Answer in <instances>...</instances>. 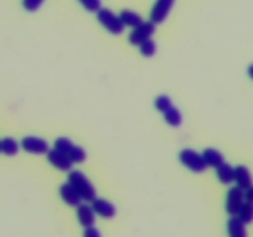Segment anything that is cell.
<instances>
[{"label":"cell","instance_id":"7a4b0ae2","mask_svg":"<svg viewBox=\"0 0 253 237\" xmlns=\"http://www.w3.org/2000/svg\"><path fill=\"white\" fill-rule=\"evenodd\" d=\"M54 148H57L61 152H63L64 155L68 156V158L73 163H82L86 158L85 151L81 146L73 145L67 137L57 138L54 141Z\"/></svg>","mask_w":253,"mask_h":237},{"label":"cell","instance_id":"ba28073f","mask_svg":"<svg viewBox=\"0 0 253 237\" xmlns=\"http://www.w3.org/2000/svg\"><path fill=\"white\" fill-rule=\"evenodd\" d=\"M244 202V190L239 187L230 188L226 195V211L230 215H237L240 207Z\"/></svg>","mask_w":253,"mask_h":237},{"label":"cell","instance_id":"5bb4252c","mask_svg":"<svg viewBox=\"0 0 253 237\" xmlns=\"http://www.w3.org/2000/svg\"><path fill=\"white\" fill-rule=\"evenodd\" d=\"M227 232L230 237H246V224L236 215H231L227 221Z\"/></svg>","mask_w":253,"mask_h":237},{"label":"cell","instance_id":"52a82bcc","mask_svg":"<svg viewBox=\"0 0 253 237\" xmlns=\"http://www.w3.org/2000/svg\"><path fill=\"white\" fill-rule=\"evenodd\" d=\"M21 147L24 148V151L32 155H44L49 150V146L46 141L35 136H27L22 138Z\"/></svg>","mask_w":253,"mask_h":237},{"label":"cell","instance_id":"cb8c5ba5","mask_svg":"<svg viewBox=\"0 0 253 237\" xmlns=\"http://www.w3.org/2000/svg\"><path fill=\"white\" fill-rule=\"evenodd\" d=\"M43 1L44 0H22V6H24L25 10L32 12L40 9V6H41Z\"/></svg>","mask_w":253,"mask_h":237},{"label":"cell","instance_id":"9c48e42d","mask_svg":"<svg viewBox=\"0 0 253 237\" xmlns=\"http://www.w3.org/2000/svg\"><path fill=\"white\" fill-rule=\"evenodd\" d=\"M47 159H48V162L54 168H57L59 170H63V172L71 170L72 167H73V162L69 159L68 156L64 155L63 152H61L57 148L47 151Z\"/></svg>","mask_w":253,"mask_h":237},{"label":"cell","instance_id":"d6986e66","mask_svg":"<svg viewBox=\"0 0 253 237\" xmlns=\"http://www.w3.org/2000/svg\"><path fill=\"white\" fill-rule=\"evenodd\" d=\"M0 147H1V152L6 156H15L19 152V143L11 137H6L0 141Z\"/></svg>","mask_w":253,"mask_h":237},{"label":"cell","instance_id":"3957f363","mask_svg":"<svg viewBox=\"0 0 253 237\" xmlns=\"http://www.w3.org/2000/svg\"><path fill=\"white\" fill-rule=\"evenodd\" d=\"M96 19L98 21L113 35H120L124 31V24L121 22L120 17L114 14L109 9L100 7L96 11Z\"/></svg>","mask_w":253,"mask_h":237},{"label":"cell","instance_id":"277c9868","mask_svg":"<svg viewBox=\"0 0 253 237\" xmlns=\"http://www.w3.org/2000/svg\"><path fill=\"white\" fill-rule=\"evenodd\" d=\"M179 160L183 165L194 173H202L207 169V163L203 159V156L193 150H183L179 153Z\"/></svg>","mask_w":253,"mask_h":237},{"label":"cell","instance_id":"44dd1931","mask_svg":"<svg viewBox=\"0 0 253 237\" xmlns=\"http://www.w3.org/2000/svg\"><path fill=\"white\" fill-rule=\"evenodd\" d=\"M140 52L142 56L145 57H152L156 53V43L151 39L146 40V41L141 42L140 44Z\"/></svg>","mask_w":253,"mask_h":237},{"label":"cell","instance_id":"e0dca14e","mask_svg":"<svg viewBox=\"0 0 253 237\" xmlns=\"http://www.w3.org/2000/svg\"><path fill=\"white\" fill-rule=\"evenodd\" d=\"M121 22L124 24V26L128 27H136L137 25H140L142 22V17L137 14V12H133L131 10H123L121 14L119 15Z\"/></svg>","mask_w":253,"mask_h":237},{"label":"cell","instance_id":"7402d4cb","mask_svg":"<svg viewBox=\"0 0 253 237\" xmlns=\"http://www.w3.org/2000/svg\"><path fill=\"white\" fill-rule=\"evenodd\" d=\"M155 105H156V108H157L158 111H161V113H165L168 108H170V106H172V101H170L169 96L160 95L157 99H156Z\"/></svg>","mask_w":253,"mask_h":237},{"label":"cell","instance_id":"7c38bea8","mask_svg":"<svg viewBox=\"0 0 253 237\" xmlns=\"http://www.w3.org/2000/svg\"><path fill=\"white\" fill-rule=\"evenodd\" d=\"M59 194H61L62 200L66 204L71 205V206L77 207L82 202V198L79 197L78 193L74 190V188L69 183H63L61 185V188H59Z\"/></svg>","mask_w":253,"mask_h":237},{"label":"cell","instance_id":"8992f818","mask_svg":"<svg viewBox=\"0 0 253 237\" xmlns=\"http://www.w3.org/2000/svg\"><path fill=\"white\" fill-rule=\"evenodd\" d=\"M174 5V0H156L151 10V21L153 24H162Z\"/></svg>","mask_w":253,"mask_h":237},{"label":"cell","instance_id":"ac0fdd59","mask_svg":"<svg viewBox=\"0 0 253 237\" xmlns=\"http://www.w3.org/2000/svg\"><path fill=\"white\" fill-rule=\"evenodd\" d=\"M163 114H165V120L168 125H170L172 127H178V126H180V123H182V114L179 113V110H178L175 106L172 105Z\"/></svg>","mask_w":253,"mask_h":237},{"label":"cell","instance_id":"8fae6325","mask_svg":"<svg viewBox=\"0 0 253 237\" xmlns=\"http://www.w3.org/2000/svg\"><path fill=\"white\" fill-rule=\"evenodd\" d=\"M234 180L236 182L237 187L242 190H246L252 187V178L249 168L245 165H237L234 168Z\"/></svg>","mask_w":253,"mask_h":237},{"label":"cell","instance_id":"d4e9b609","mask_svg":"<svg viewBox=\"0 0 253 237\" xmlns=\"http://www.w3.org/2000/svg\"><path fill=\"white\" fill-rule=\"evenodd\" d=\"M84 236L86 237H99L100 236V232L95 229V227L91 225V226L85 227V231H84Z\"/></svg>","mask_w":253,"mask_h":237},{"label":"cell","instance_id":"2e32d148","mask_svg":"<svg viewBox=\"0 0 253 237\" xmlns=\"http://www.w3.org/2000/svg\"><path fill=\"white\" fill-rule=\"evenodd\" d=\"M216 168V175L222 184H230L234 182V168L229 163L222 162Z\"/></svg>","mask_w":253,"mask_h":237},{"label":"cell","instance_id":"ffe728a7","mask_svg":"<svg viewBox=\"0 0 253 237\" xmlns=\"http://www.w3.org/2000/svg\"><path fill=\"white\" fill-rule=\"evenodd\" d=\"M237 216L245 222V224H251L253 219V206L252 202L250 201H244L242 202L241 207H240L239 212H237Z\"/></svg>","mask_w":253,"mask_h":237},{"label":"cell","instance_id":"603a6c76","mask_svg":"<svg viewBox=\"0 0 253 237\" xmlns=\"http://www.w3.org/2000/svg\"><path fill=\"white\" fill-rule=\"evenodd\" d=\"M78 1L89 12H96L101 7V0H78Z\"/></svg>","mask_w":253,"mask_h":237},{"label":"cell","instance_id":"6da1fadb","mask_svg":"<svg viewBox=\"0 0 253 237\" xmlns=\"http://www.w3.org/2000/svg\"><path fill=\"white\" fill-rule=\"evenodd\" d=\"M68 183L78 193L79 197L86 201H91L96 197V190L94 185L81 170H71L68 174Z\"/></svg>","mask_w":253,"mask_h":237},{"label":"cell","instance_id":"9a60e30c","mask_svg":"<svg viewBox=\"0 0 253 237\" xmlns=\"http://www.w3.org/2000/svg\"><path fill=\"white\" fill-rule=\"evenodd\" d=\"M203 159L207 163V165L209 167H217L219 164H221L224 162V156L219 152L215 148H207V150L203 152Z\"/></svg>","mask_w":253,"mask_h":237},{"label":"cell","instance_id":"5b68a950","mask_svg":"<svg viewBox=\"0 0 253 237\" xmlns=\"http://www.w3.org/2000/svg\"><path fill=\"white\" fill-rule=\"evenodd\" d=\"M155 30L156 24H153L152 21H142L140 25L133 27V31L131 32L130 36H128V41H130V43L133 44V46H138L141 42L151 39L152 35L155 34Z\"/></svg>","mask_w":253,"mask_h":237},{"label":"cell","instance_id":"484cf974","mask_svg":"<svg viewBox=\"0 0 253 237\" xmlns=\"http://www.w3.org/2000/svg\"><path fill=\"white\" fill-rule=\"evenodd\" d=\"M0 152H1V147H0Z\"/></svg>","mask_w":253,"mask_h":237},{"label":"cell","instance_id":"30bf717a","mask_svg":"<svg viewBox=\"0 0 253 237\" xmlns=\"http://www.w3.org/2000/svg\"><path fill=\"white\" fill-rule=\"evenodd\" d=\"M91 209L95 214L100 215L101 217H105V219H111L116 214L115 205L111 204L108 200L96 197L91 200Z\"/></svg>","mask_w":253,"mask_h":237},{"label":"cell","instance_id":"4fadbf2b","mask_svg":"<svg viewBox=\"0 0 253 237\" xmlns=\"http://www.w3.org/2000/svg\"><path fill=\"white\" fill-rule=\"evenodd\" d=\"M77 217H78L79 224L83 227H89L95 222V215H94L93 209L85 204H79L77 206Z\"/></svg>","mask_w":253,"mask_h":237}]
</instances>
